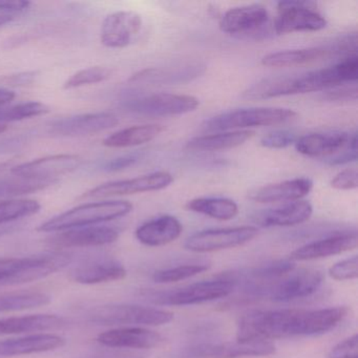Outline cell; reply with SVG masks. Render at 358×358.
<instances>
[{"instance_id": "d6986e66", "label": "cell", "mask_w": 358, "mask_h": 358, "mask_svg": "<svg viewBox=\"0 0 358 358\" xmlns=\"http://www.w3.org/2000/svg\"><path fill=\"white\" fill-rule=\"evenodd\" d=\"M163 337L142 327H119L98 335L97 341L104 347L117 350L152 349L163 343Z\"/></svg>"}, {"instance_id": "681fc988", "label": "cell", "mask_w": 358, "mask_h": 358, "mask_svg": "<svg viewBox=\"0 0 358 358\" xmlns=\"http://www.w3.org/2000/svg\"><path fill=\"white\" fill-rule=\"evenodd\" d=\"M16 95L13 91H10L8 89H0V108H3L5 104L13 101Z\"/></svg>"}, {"instance_id": "ba28073f", "label": "cell", "mask_w": 358, "mask_h": 358, "mask_svg": "<svg viewBox=\"0 0 358 358\" xmlns=\"http://www.w3.org/2000/svg\"><path fill=\"white\" fill-rule=\"evenodd\" d=\"M324 282V274L318 270L303 269L292 271L284 278L266 285L263 299L268 297L276 303H289L306 299L317 292Z\"/></svg>"}, {"instance_id": "e0dca14e", "label": "cell", "mask_w": 358, "mask_h": 358, "mask_svg": "<svg viewBox=\"0 0 358 358\" xmlns=\"http://www.w3.org/2000/svg\"><path fill=\"white\" fill-rule=\"evenodd\" d=\"M356 231H338L299 247L290 255L291 261H312L341 255L357 247Z\"/></svg>"}, {"instance_id": "836d02e7", "label": "cell", "mask_w": 358, "mask_h": 358, "mask_svg": "<svg viewBox=\"0 0 358 358\" xmlns=\"http://www.w3.org/2000/svg\"><path fill=\"white\" fill-rule=\"evenodd\" d=\"M41 209V203L30 199H10L0 201V226L24 217H32L38 213Z\"/></svg>"}, {"instance_id": "44dd1931", "label": "cell", "mask_w": 358, "mask_h": 358, "mask_svg": "<svg viewBox=\"0 0 358 358\" xmlns=\"http://www.w3.org/2000/svg\"><path fill=\"white\" fill-rule=\"evenodd\" d=\"M66 345V339L52 333H36L0 341V358L53 351Z\"/></svg>"}, {"instance_id": "f35d334b", "label": "cell", "mask_w": 358, "mask_h": 358, "mask_svg": "<svg viewBox=\"0 0 358 358\" xmlns=\"http://www.w3.org/2000/svg\"><path fill=\"white\" fill-rule=\"evenodd\" d=\"M24 265V257H0V285H17Z\"/></svg>"}, {"instance_id": "f6af8a7d", "label": "cell", "mask_w": 358, "mask_h": 358, "mask_svg": "<svg viewBox=\"0 0 358 358\" xmlns=\"http://www.w3.org/2000/svg\"><path fill=\"white\" fill-rule=\"evenodd\" d=\"M331 187L337 190H352L357 188L358 175L356 169H345L337 173L330 183Z\"/></svg>"}, {"instance_id": "7402d4cb", "label": "cell", "mask_w": 358, "mask_h": 358, "mask_svg": "<svg viewBox=\"0 0 358 358\" xmlns=\"http://www.w3.org/2000/svg\"><path fill=\"white\" fill-rule=\"evenodd\" d=\"M312 213L311 203L299 200L261 211L255 215V222L262 227H291L305 223L311 217Z\"/></svg>"}, {"instance_id": "816d5d0a", "label": "cell", "mask_w": 358, "mask_h": 358, "mask_svg": "<svg viewBox=\"0 0 358 358\" xmlns=\"http://www.w3.org/2000/svg\"><path fill=\"white\" fill-rule=\"evenodd\" d=\"M13 230H15L14 226H0V236L10 234V232L13 231Z\"/></svg>"}, {"instance_id": "ffe728a7", "label": "cell", "mask_w": 358, "mask_h": 358, "mask_svg": "<svg viewBox=\"0 0 358 358\" xmlns=\"http://www.w3.org/2000/svg\"><path fill=\"white\" fill-rule=\"evenodd\" d=\"M313 188V182L308 178H296L280 183L270 184L263 187L255 188L249 192L250 200L261 204L269 203L294 202L301 200L310 194Z\"/></svg>"}, {"instance_id": "5bb4252c", "label": "cell", "mask_w": 358, "mask_h": 358, "mask_svg": "<svg viewBox=\"0 0 358 358\" xmlns=\"http://www.w3.org/2000/svg\"><path fill=\"white\" fill-rule=\"evenodd\" d=\"M268 20L269 15L264 6H243L228 10L220 20V29L227 34L257 36L267 32Z\"/></svg>"}, {"instance_id": "484cf974", "label": "cell", "mask_w": 358, "mask_h": 358, "mask_svg": "<svg viewBox=\"0 0 358 358\" xmlns=\"http://www.w3.org/2000/svg\"><path fill=\"white\" fill-rule=\"evenodd\" d=\"M127 272L124 266L114 259H95L81 264L71 272V280L83 285H98L123 280Z\"/></svg>"}, {"instance_id": "30bf717a", "label": "cell", "mask_w": 358, "mask_h": 358, "mask_svg": "<svg viewBox=\"0 0 358 358\" xmlns=\"http://www.w3.org/2000/svg\"><path fill=\"white\" fill-rule=\"evenodd\" d=\"M259 234L253 226L207 229L192 234L184 243V247L192 252L205 253L225 250L243 246Z\"/></svg>"}, {"instance_id": "2e32d148", "label": "cell", "mask_w": 358, "mask_h": 358, "mask_svg": "<svg viewBox=\"0 0 358 358\" xmlns=\"http://www.w3.org/2000/svg\"><path fill=\"white\" fill-rule=\"evenodd\" d=\"M119 124V119L112 113H92L58 119L51 123V133L64 137L85 136L113 129Z\"/></svg>"}, {"instance_id": "3957f363", "label": "cell", "mask_w": 358, "mask_h": 358, "mask_svg": "<svg viewBox=\"0 0 358 358\" xmlns=\"http://www.w3.org/2000/svg\"><path fill=\"white\" fill-rule=\"evenodd\" d=\"M87 322L98 326H162L173 320L166 310L127 303L99 306L87 312Z\"/></svg>"}, {"instance_id": "f546056e", "label": "cell", "mask_w": 358, "mask_h": 358, "mask_svg": "<svg viewBox=\"0 0 358 358\" xmlns=\"http://www.w3.org/2000/svg\"><path fill=\"white\" fill-rule=\"evenodd\" d=\"M297 95L295 77H273L255 83L243 93L249 100H267L282 96Z\"/></svg>"}, {"instance_id": "8fae6325", "label": "cell", "mask_w": 358, "mask_h": 358, "mask_svg": "<svg viewBox=\"0 0 358 358\" xmlns=\"http://www.w3.org/2000/svg\"><path fill=\"white\" fill-rule=\"evenodd\" d=\"M357 79L358 57L350 56L330 68L312 71L296 77L297 93L324 91L347 83H355Z\"/></svg>"}, {"instance_id": "d4e9b609", "label": "cell", "mask_w": 358, "mask_h": 358, "mask_svg": "<svg viewBox=\"0 0 358 358\" xmlns=\"http://www.w3.org/2000/svg\"><path fill=\"white\" fill-rule=\"evenodd\" d=\"M66 320L55 314H31L0 318V335L36 334L57 330L66 326Z\"/></svg>"}, {"instance_id": "74e56055", "label": "cell", "mask_w": 358, "mask_h": 358, "mask_svg": "<svg viewBox=\"0 0 358 358\" xmlns=\"http://www.w3.org/2000/svg\"><path fill=\"white\" fill-rule=\"evenodd\" d=\"M112 76V71L104 66H92L89 69H83L75 73L68 80L64 83V90L77 89V87H85V85H96L103 83Z\"/></svg>"}, {"instance_id": "1f68e13d", "label": "cell", "mask_w": 358, "mask_h": 358, "mask_svg": "<svg viewBox=\"0 0 358 358\" xmlns=\"http://www.w3.org/2000/svg\"><path fill=\"white\" fill-rule=\"evenodd\" d=\"M200 66H185V68L169 69H148L134 75L131 78V83H176L192 80V78L200 75Z\"/></svg>"}, {"instance_id": "6da1fadb", "label": "cell", "mask_w": 358, "mask_h": 358, "mask_svg": "<svg viewBox=\"0 0 358 358\" xmlns=\"http://www.w3.org/2000/svg\"><path fill=\"white\" fill-rule=\"evenodd\" d=\"M349 314V308L318 310H261L240 318L236 341H266L324 334L338 326Z\"/></svg>"}, {"instance_id": "83f0119b", "label": "cell", "mask_w": 358, "mask_h": 358, "mask_svg": "<svg viewBox=\"0 0 358 358\" xmlns=\"http://www.w3.org/2000/svg\"><path fill=\"white\" fill-rule=\"evenodd\" d=\"M255 136L252 131H223L213 135L192 138L186 143V148L192 152H219L243 145Z\"/></svg>"}, {"instance_id": "277c9868", "label": "cell", "mask_w": 358, "mask_h": 358, "mask_svg": "<svg viewBox=\"0 0 358 358\" xmlns=\"http://www.w3.org/2000/svg\"><path fill=\"white\" fill-rule=\"evenodd\" d=\"M297 113L289 108H251L230 110L205 120L202 129L207 131H247L251 127L282 124L296 118Z\"/></svg>"}, {"instance_id": "e575fe53", "label": "cell", "mask_w": 358, "mask_h": 358, "mask_svg": "<svg viewBox=\"0 0 358 358\" xmlns=\"http://www.w3.org/2000/svg\"><path fill=\"white\" fill-rule=\"evenodd\" d=\"M57 181H39L15 177L0 179V198H13L45 189Z\"/></svg>"}, {"instance_id": "b9f144b4", "label": "cell", "mask_w": 358, "mask_h": 358, "mask_svg": "<svg viewBox=\"0 0 358 358\" xmlns=\"http://www.w3.org/2000/svg\"><path fill=\"white\" fill-rule=\"evenodd\" d=\"M358 336L352 335L333 347L327 358H358Z\"/></svg>"}, {"instance_id": "7bdbcfd3", "label": "cell", "mask_w": 358, "mask_h": 358, "mask_svg": "<svg viewBox=\"0 0 358 358\" xmlns=\"http://www.w3.org/2000/svg\"><path fill=\"white\" fill-rule=\"evenodd\" d=\"M140 159H141V155L139 152L123 155V156L116 157V158L110 159V160L104 161L100 165V169L102 171H106V173H116V171H123V169L133 166Z\"/></svg>"}, {"instance_id": "d590c367", "label": "cell", "mask_w": 358, "mask_h": 358, "mask_svg": "<svg viewBox=\"0 0 358 358\" xmlns=\"http://www.w3.org/2000/svg\"><path fill=\"white\" fill-rule=\"evenodd\" d=\"M50 113L47 104L38 101L24 102L10 108H0V124L35 118Z\"/></svg>"}, {"instance_id": "5b68a950", "label": "cell", "mask_w": 358, "mask_h": 358, "mask_svg": "<svg viewBox=\"0 0 358 358\" xmlns=\"http://www.w3.org/2000/svg\"><path fill=\"white\" fill-rule=\"evenodd\" d=\"M234 290H236V284L221 273L213 280L194 282L173 290L148 292L145 296L156 305L181 307L224 299L229 296Z\"/></svg>"}, {"instance_id": "8d00e7d4", "label": "cell", "mask_w": 358, "mask_h": 358, "mask_svg": "<svg viewBox=\"0 0 358 358\" xmlns=\"http://www.w3.org/2000/svg\"><path fill=\"white\" fill-rule=\"evenodd\" d=\"M208 269V264H184V265L177 266V267L157 270L152 274V280L159 284H169V282L187 280V278L198 275Z\"/></svg>"}, {"instance_id": "7c38bea8", "label": "cell", "mask_w": 358, "mask_h": 358, "mask_svg": "<svg viewBox=\"0 0 358 358\" xmlns=\"http://www.w3.org/2000/svg\"><path fill=\"white\" fill-rule=\"evenodd\" d=\"M173 182L171 173L156 171L133 179L119 180L101 184L83 194V198L104 199L129 196L142 192H157L169 187Z\"/></svg>"}, {"instance_id": "60d3db41", "label": "cell", "mask_w": 358, "mask_h": 358, "mask_svg": "<svg viewBox=\"0 0 358 358\" xmlns=\"http://www.w3.org/2000/svg\"><path fill=\"white\" fill-rule=\"evenodd\" d=\"M357 257H348L338 263L331 266L329 269V275L335 280H351L358 275Z\"/></svg>"}, {"instance_id": "f907efd6", "label": "cell", "mask_w": 358, "mask_h": 358, "mask_svg": "<svg viewBox=\"0 0 358 358\" xmlns=\"http://www.w3.org/2000/svg\"><path fill=\"white\" fill-rule=\"evenodd\" d=\"M14 18L15 17L12 15H3V14H0V27L9 24V22H11Z\"/></svg>"}, {"instance_id": "603a6c76", "label": "cell", "mask_w": 358, "mask_h": 358, "mask_svg": "<svg viewBox=\"0 0 358 358\" xmlns=\"http://www.w3.org/2000/svg\"><path fill=\"white\" fill-rule=\"evenodd\" d=\"M349 135L345 131L314 133L303 136L295 143L297 152L310 158H329L349 145Z\"/></svg>"}, {"instance_id": "f1b7e54d", "label": "cell", "mask_w": 358, "mask_h": 358, "mask_svg": "<svg viewBox=\"0 0 358 358\" xmlns=\"http://www.w3.org/2000/svg\"><path fill=\"white\" fill-rule=\"evenodd\" d=\"M164 127L160 124L135 125L116 131L103 140V145L110 148H133L152 141Z\"/></svg>"}, {"instance_id": "4dcf8cb0", "label": "cell", "mask_w": 358, "mask_h": 358, "mask_svg": "<svg viewBox=\"0 0 358 358\" xmlns=\"http://www.w3.org/2000/svg\"><path fill=\"white\" fill-rule=\"evenodd\" d=\"M186 209L217 221H229L234 219L238 213V204L234 200L220 196L194 199L187 202Z\"/></svg>"}, {"instance_id": "ac0fdd59", "label": "cell", "mask_w": 358, "mask_h": 358, "mask_svg": "<svg viewBox=\"0 0 358 358\" xmlns=\"http://www.w3.org/2000/svg\"><path fill=\"white\" fill-rule=\"evenodd\" d=\"M118 238L116 228L96 225L60 231L50 238V243L57 248H85L112 244Z\"/></svg>"}, {"instance_id": "4316f807", "label": "cell", "mask_w": 358, "mask_h": 358, "mask_svg": "<svg viewBox=\"0 0 358 358\" xmlns=\"http://www.w3.org/2000/svg\"><path fill=\"white\" fill-rule=\"evenodd\" d=\"M333 56L330 45L309 48V49L288 50L268 54L262 59V64L271 68H292L313 64L322 58Z\"/></svg>"}, {"instance_id": "52a82bcc", "label": "cell", "mask_w": 358, "mask_h": 358, "mask_svg": "<svg viewBox=\"0 0 358 358\" xmlns=\"http://www.w3.org/2000/svg\"><path fill=\"white\" fill-rule=\"evenodd\" d=\"M278 11V16L273 26V32L276 35L317 32L327 27V20L316 11V3L312 1H280Z\"/></svg>"}, {"instance_id": "7dc6e473", "label": "cell", "mask_w": 358, "mask_h": 358, "mask_svg": "<svg viewBox=\"0 0 358 358\" xmlns=\"http://www.w3.org/2000/svg\"><path fill=\"white\" fill-rule=\"evenodd\" d=\"M37 72H22L11 75L5 79V83L11 87H26L36 80Z\"/></svg>"}, {"instance_id": "f5cc1de1", "label": "cell", "mask_w": 358, "mask_h": 358, "mask_svg": "<svg viewBox=\"0 0 358 358\" xmlns=\"http://www.w3.org/2000/svg\"><path fill=\"white\" fill-rule=\"evenodd\" d=\"M12 167H13V165L10 162L0 163V173H3V171L12 169Z\"/></svg>"}, {"instance_id": "8992f818", "label": "cell", "mask_w": 358, "mask_h": 358, "mask_svg": "<svg viewBox=\"0 0 358 358\" xmlns=\"http://www.w3.org/2000/svg\"><path fill=\"white\" fill-rule=\"evenodd\" d=\"M199 106L200 101L194 96L171 93L134 96L121 103L127 112L146 117L180 116L194 112Z\"/></svg>"}, {"instance_id": "9c48e42d", "label": "cell", "mask_w": 358, "mask_h": 358, "mask_svg": "<svg viewBox=\"0 0 358 358\" xmlns=\"http://www.w3.org/2000/svg\"><path fill=\"white\" fill-rule=\"evenodd\" d=\"M275 352L272 343L266 341H225L202 343L179 350L178 358H240L267 356Z\"/></svg>"}, {"instance_id": "c3c4849f", "label": "cell", "mask_w": 358, "mask_h": 358, "mask_svg": "<svg viewBox=\"0 0 358 358\" xmlns=\"http://www.w3.org/2000/svg\"><path fill=\"white\" fill-rule=\"evenodd\" d=\"M326 99L330 101H343V100H355L357 98V91L356 87H343V89H335L332 91L327 92Z\"/></svg>"}, {"instance_id": "ee69618b", "label": "cell", "mask_w": 358, "mask_h": 358, "mask_svg": "<svg viewBox=\"0 0 358 358\" xmlns=\"http://www.w3.org/2000/svg\"><path fill=\"white\" fill-rule=\"evenodd\" d=\"M356 160H357V135L353 134L350 138L348 148L341 152V154L327 159V164L337 166V165L349 164V163L355 162Z\"/></svg>"}, {"instance_id": "7a4b0ae2", "label": "cell", "mask_w": 358, "mask_h": 358, "mask_svg": "<svg viewBox=\"0 0 358 358\" xmlns=\"http://www.w3.org/2000/svg\"><path fill=\"white\" fill-rule=\"evenodd\" d=\"M133 210V204L125 200H106L79 205L51 217L38 227L41 232H60L74 228L99 225L121 219Z\"/></svg>"}, {"instance_id": "bcb514c9", "label": "cell", "mask_w": 358, "mask_h": 358, "mask_svg": "<svg viewBox=\"0 0 358 358\" xmlns=\"http://www.w3.org/2000/svg\"><path fill=\"white\" fill-rule=\"evenodd\" d=\"M32 3L24 1V0H18V1H0V12L3 15L15 16L17 14L24 13L30 9Z\"/></svg>"}, {"instance_id": "9a60e30c", "label": "cell", "mask_w": 358, "mask_h": 358, "mask_svg": "<svg viewBox=\"0 0 358 358\" xmlns=\"http://www.w3.org/2000/svg\"><path fill=\"white\" fill-rule=\"evenodd\" d=\"M142 28V18L131 11H118L106 16L102 22L100 41L110 49H123L131 45Z\"/></svg>"}, {"instance_id": "ab89813d", "label": "cell", "mask_w": 358, "mask_h": 358, "mask_svg": "<svg viewBox=\"0 0 358 358\" xmlns=\"http://www.w3.org/2000/svg\"><path fill=\"white\" fill-rule=\"evenodd\" d=\"M297 139L299 138L294 131L280 129L264 136L261 139V145L271 150H282L296 143Z\"/></svg>"}, {"instance_id": "cb8c5ba5", "label": "cell", "mask_w": 358, "mask_h": 358, "mask_svg": "<svg viewBox=\"0 0 358 358\" xmlns=\"http://www.w3.org/2000/svg\"><path fill=\"white\" fill-rule=\"evenodd\" d=\"M183 231V226L173 215H161L140 225L135 236L141 244L160 247L177 240Z\"/></svg>"}, {"instance_id": "4fadbf2b", "label": "cell", "mask_w": 358, "mask_h": 358, "mask_svg": "<svg viewBox=\"0 0 358 358\" xmlns=\"http://www.w3.org/2000/svg\"><path fill=\"white\" fill-rule=\"evenodd\" d=\"M77 155H53L30 162L16 165L11 169L12 175L24 179L39 181H57L58 178L76 171L81 165Z\"/></svg>"}, {"instance_id": "db71d44e", "label": "cell", "mask_w": 358, "mask_h": 358, "mask_svg": "<svg viewBox=\"0 0 358 358\" xmlns=\"http://www.w3.org/2000/svg\"><path fill=\"white\" fill-rule=\"evenodd\" d=\"M8 127L6 124H0V135L7 131Z\"/></svg>"}, {"instance_id": "d6a6232c", "label": "cell", "mask_w": 358, "mask_h": 358, "mask_svg": "<svg viewBox=\"0 0 358 358\" xmlns=\"http://www.w3.org/2000/svg\"><path fill=\"white\" fill-rule=\"evenodd\" d=\"M50 301L51 297L49 295L36 291L5 293L0 294V313L34 309L48 305Z\"/></svg>"}]
</instances>
